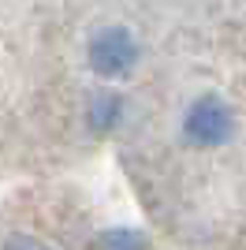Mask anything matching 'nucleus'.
I'll return each mask as SVG.
<instances>
[{
  "instance_id": "nucleus-1",
  "label": "nucleus",
  "mask_w": 246,
  "mask_h": 250,
  "mask_svg": "<svg viewBox=\"0 0 246 250\" xmlns=\"http://www.w3.org/2000/svg\"><path fill=\"white\" fill-rule=\"evenodd\" d=\"M231 135H235V112L224 97L202 94L183 112V138L198 149H216L231 142Z\"/></svg>"
},
{
  "instance_id": "nucleus-2",
  "label": "nucleus",
  "mask_w": 246,
  "mask_h": 250,
  "mask_svg": "<svg viewBox=\"0 0 246 250\" xmlns=\"http://www.w3.org/2000/svg\"><path fill=\"white\" fill-rule=\"evenodd\" d=\"M138 38H134L127 26H101V30L90 38L86 45V60H90V71L101 75V79H123L138 67Z\"/></svg>"
},
{
  "instance_id": "nucleus-3",
  "label": "nucleus",
  "mask_w": 246,
  "mask_h": 250,
  "mask_svg": "<svg viewBox=\"0 0 246 250\" xmlns=\"http://www.w3.org/2000/svg\"><path fill=\"white\" fill-rule=\"evenodd\" d=\"M86 120H90V127L97 135H108L123 120V97L116 90H97L90 97V104H86Z\"/></svg>"
},
{
  "instance_id": "nucleus-4",
  "label": "nucleus",
  "mask_w": 246,
  "mask_h": 250,
  "mask_svg": "<svg viewBox=\"0 0 246 250\" xmlns=\"http://www.w3.org/2000/svg\"><path fill=\"white\" fill-rule=\"evenodd\" d=\"M93 250H149V239L134 228H108L97 235V247Z\"/></svg>"
},
{
  "instance_id": "nucleus-5",
  "label": "nucleus",
  "mask_w": 246,
  "mask_h": 250,
  "mask_svg": "<svg viewBox=\"0 0 246 250\" xmlns=\"http://www.w3.org/2000/svg\"><path fill=\"white\" fill-rule=\"evenodd\" d=\"M4 250H49L41 239H34V235H11L8 243H4Z\"/></svg>"
}]
</instances>
